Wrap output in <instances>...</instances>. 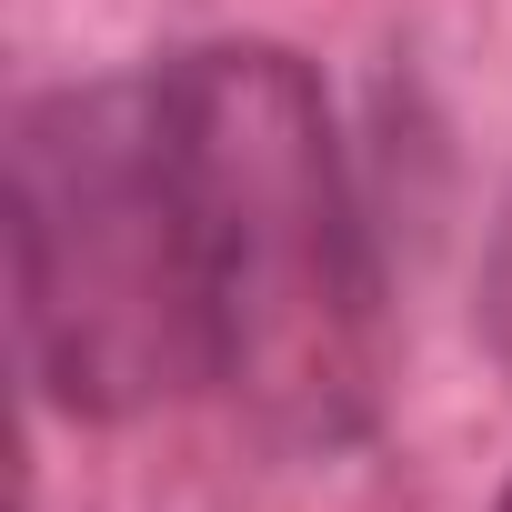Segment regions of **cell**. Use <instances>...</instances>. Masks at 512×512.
Returning a JSON list of instances; mask_svg holds the SVG:
<instances>
[{
    "instance_id": "obj_2",
    "label": "cell",
    "mask_w": 512,
    "mask_h": 512,
    "mask_svg": "<svg viewBox=\"0 0 512 512\" xmlns=\"http://www.w3.org/2000/svg\"><path fill=\"white\" fill-rule=\"evenodd\" d=\"M11 322L31 382L81 422L211 392L161 71L71 81L11 131Z\"/></svg>"
},
{
    "instance_id": "obj_3",
    "label": "cell",
    "mask_w": 512,
    "mask_h": 512,
    "mask_svg": "<svg viewBox=\"0 0 512 512\" xmlns=\"http://www.w3.org/2000/svg\"><path fill=\"white\" fill-rule=\"evenodd\" d=\"M492 512H512V482H502V502H492Z\"/></svg>"
},
{
    "instance_id": "obj_1",
    "label": "cell",
    "mask_w": 512,
    "mask_h": 512,
    "mask_svg": "<svg viewBox=\"0 0 512 512\" xmlns=\"http://www.w3.org/2000/svg\"><path fill=\"white\" fill-rule=\"evenodd\" d=\"M211 392L292 452H342L382 402V282L332 101L282 41L161 61Z\"/></svg>"
}]
</instances>
